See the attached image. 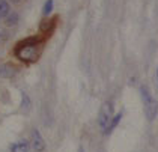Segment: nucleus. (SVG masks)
<instances>
[{
	"label": "nucleus",
	"instance_id": "obj_1",
	"mask_svg": "<svg viewBox=\"0 0 158 152\" xmlns=\"http://www.w3.org/2000/svg\"><path fill=\"white\" fill-rule=\"evenodd\" d=\"M140 95H142V99H143L146 116H148L149 120H154L158 112V104H157V101H155V98L151 95L149 89L146 86H140Z\"/></svg>",
	"mask_w": 158,
	"mask_h": 152
},
{
	"label": "nucleus",
	"instance_id": "obj_2",
	"mask_svg": "<svg viewBox=\"0 0 158 152\" xmlns=\"http://www.w3.org/2000/svg\"><path fill=\"white\" fill-rule=\"evenodd\" d=\"M111 112H113L111 104L110 103H104L101 112H99V127L102 129H106V127L109 125L110 119H111Z\"/></svg>",
	"mask_w": 158,
	"mask_h": 152
},
{
	"label": "nucleus",
	"instance_id": "obj_3",
	"mask_svg": "<svg viewBox=\"0 0 158 152\" xmlns=\"http://www.w3.org/2000/svg\"><path fill=\"white\" fill-rule=\"evenodd\" d=\"M32 146L36 152H42L45 149V141H44V137L39 134L38 129H33L32 131Z\"/></svg>",
	"mask_w": 158,
	"mask_h": 152
},
{
	"label": "nucleus",
	"instance_id": "obj_4",
	"mask_svg": "<svg viewBox=\"0 0 158 152\" xmlns=\"http://www.w3.org/2000/svg\"><path fill=\"white\" fill-rule=\"evenodd\" d=\"M36 56V48L35 45H24V47L20 50V57L24 59V60H30Z\"/></svg>",
	"mask_w": 158,
	"mask_h": 152
},
{
	"label": "nucleus",
	"instance_id": "obj_5",
	"mask_svg": "<svg viewBox=\"0 0 158 152\" xmlns=\"http://www.w3.org/2000/svg\"><path fill=\"white\" fill-rule=\"evenodd\" d=\"M14 75H15V68L12 65H0V77L11 78Z\"/></svg>",
	"mask_w": 158,
	"mask_h": 152
},
{
	"label": "nucleus",
	"instance_id": "obj_6",
	"mask_svg": "<svg viewBox=\"0 0 158 152\" xmlns=\"http://www.w3.org/2000/svg\"><path fill=\"white\" fill-rule=\"evenodd\" d=\"M121 117H122V113H118L116 116L111 117V119H110V122H109V125H107V127H106V129H104V133H106V134H110L113 129L119 125V122H121Z\"/></svg>",
	"mask_w": 158,
	"mask_h": 152
},
{
	"label": "nucleus",
	"instance_id": "obj_7",
	"mask_svg": "<svg viewBox=\"0 0 158 152\" xmlns=\"http://www.w3.org/2000/svg\"><path fill=\"white\" fill-rule=\"evenodd\" d=\"M29 143L26 140H21L18 141V143H14L12 146H11V151L12 152H29Z\"/></svg>",
	"mask_w": 158,
	"mask_h": 152
},
{
	"label": "nucleus",
	"instance_id": "obj_8",
	"mask_svg": "<svg viewBox=\"0 0 158 152\" xmlns=\"http://www.w3.org/2000/svg\"><path fill=\"white\" fill-rule=\"evenodd\" d=\"M9 14V3L5 0H0V18L6 17Z\"/></svg>",
	"mask_w": 158,
	"mask_h": 152
},
{
	"label": "nucleus",
	"instance_id": "obj_9",
	"mask_svg": "<svg viewBox=\"0 0 158 152\" xmlns=\"http://www.w3.org/2000/svg\"><path fill=\"white\" fill-rule=\"evenodd\" d=\"M18 20V15L17 14H8L6 15V26H15Z\"/></svg>",
	"mask_w": 158,
	"mask_h": 152
},
{
	"label": "nucleus",
	"instance_id": "obj_10",
	"mask_svg": "<svg viewBox=\"0 0 158 152\" xmlns=\"http://www.w3.org/2000/svg\"><path fill=\"white\" fill-rule=\"evenodd\" d=\"M53 11V0H47L45 3H44V8H42V14L44 15H50Z\"/></svg>",
	"mask_w": 158,
	"mask_h": 152
},
{
	"label": "nucleus",
	"instance_id": "obj_11",
	"mask_svg": "<svg viewBox=\"0 0 158 152\" xmlns=\"http://www.w3.org/2000/svg\"><path fill=\"white\" fill-rule=\"evenodd\" d=\"M157 78H158V70H157Z\"/></svg>",
	"mask_w": 158,
	"mask_h": 152
}]
</instances>
